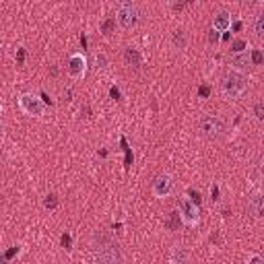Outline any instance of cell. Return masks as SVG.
Returning a JSON list of instances; mask_svg holds the SVG:
<instances>
[{
    "instance_id": "obj_1",
    "label": "cell",
    "mask_w": 264,
    "mask_h": 264,
    "mask_svg": "<svg viewBox=\"0 0 264 264\" xmlns=\"http://www.w3.org/2000/svg\"><path fill=\"white\" fill-rule=\"evenodd\" d=\"M221 89H223V95L227 99H238L246 93L248 81H246L244 74H240L236 70H229V72L223 74V79H221Z\"/></svg>"
},
{
    "instance_id": "obj_2",
    "label": "cell",
    "mask_w": 264,
    "mask_h": 264,
    "mask_svg": "<svg viewBox=\"0 0 264 264\" xmlns=\"http://www.w3.org/2000/svg\"><path fill=\"white\" fill-rule=\"evenodd\" d=\"M138 21V8L134 2H120L116 8V23L122 29H132Z\"/></svg>"
},
{
    "instance_id": "obj_3",
    "label": "cell",
    "mask_w": 264,
    "mask_h": 264,
    "mask_svg": "<svg viewBox=\"0 0 264 264\" xmlns=\"http://www.w3.org/2000/svg\"><path fill=\"white\" fill-rule=\"evenodd\" d=\"M174 188H176V182H174V178L169 174H159V176H155L153 182H151V192H153V196H157V198L172 196Z\"/></svg>"
},
{
    "instance_id": "obj_4",
    "label": "cell",
    "mask_w": 264,
    "mask_h": 264,
    "mask_svg": "<svg viewBox=\"0 0 264 264\" xmlns=\"http://www.w3.org/2000/svg\"><path fill=\"white\" fill-rule=\"evenodd\" d=\"M19 107H21L23 114L39 118L43 114V110H45V103L37 95H33V93H23V95L19 97Z\"/></svg>"
},
{
    "instance_id": "obj_5",
    "label": "cell",
    "mask_w": 264,
    "mask_h": 264,
    "mask_svg": "<svg viewBox=\"0 0 264 264\" xmlns=\"http://www.w3.org/2000/svg\"><path fill=\"white\" fill-rule=\"evenodd\" d=\"M198 130L209 138H219L225 130V124H223L221 118H217V116H203L198 120Z\"/></svg>"
},
{
    "instance_id": "obj_6",
    "label": "cell",
    "mask_w": 264,
    "mask_h": 264,
    "mask_svg": "<svg viewBox=\"0 0 264 264\" xmlns=\"http://www.w3.org/2000/svg\"><path fill=\"white\" fill-rule=\"evenodd\" d=\"M178 209H180L182 223L190 225V227L198 225V221H200V211H198V205H196V203H192L190 198H182Z\"/></svg>"
},
{
    "instance_id": "obj_7",
    "label": "cell",
    "mask_w": 264,
    "mask_h": 264,
    "mask_svg": "<svg viewBox=\"0 0 264 264\" xmlns=\"http://www.w3.org/2000/svg\"><path fill=\"white\" fill-rule=\"evenodd\" d=\"M66 70H68L70 79H83V76L87 74V58L83 54H72L68 58Z\"/></svg>"
},
{
    "instance_id": "obj_8",
    "label": "cell",
    "mask_w": 264,
    "mask_h": 264,
    "mask_svg": "<svg viewBox=\"0 0 264 264\" xmlns=\"http://www.w3.org/2000/svg\"><path fill=\"white\" fill-rule=\"evenodd\" d=\"M213 29L217 31V33H221V31H229L231 29V14L227 10L215 12V17H213Z\"/></svg>"
},
{
    "instance_id": "obj_9",
    "label": "cell",
    "mask_w": 264,
    "mask_h": 264,
    "mask_svg": "<svg viewBox=\"0 0 264 264\" xmlns=\"http://www.w3.org/2000/svg\"><path fill=\"white\" fill-rule=\"evenodd\" d=\"M248 209L254 217H264V194H254L248 200Z\"/></svg>"
},
{
    "instance_id": "obj_10",
    "label": "cell",
    "mask_w": 264,
    "mask_h": 264,
    "mask_svg": "<svg viewBox=\"0 0 264 264\" xmlns=\"http://www.w3.org/2000/svg\"><path fill=\"white\" fill-rule=\"evenodd\" d=\"M188 252L184 250L182 246H176L174 250H172V256H169V262L172 264H188Z\"/></svg>"
},
{
    "instance_id": "obj_11",
    "label": "cell",
    "mask_w": 264,
    "mask_h": 264,
    "mask_svg": "<svg viewBox=\"0 0 264 264\" xmlns=\"http://www.w3.org/2000/svg\"><path fill=\"white\" fill-rule=\"evenodd\" d=\"M124 60H126L128 66H141V54H138V50L134 48H126V52H124Z\"/></svg>"
},
{
    "instance_id": "obj_12",
    "label": "cell",
    "mask_w": 264,
    "mask_h": 264,
    "mask_svg": "<svg viewBox=\"0 0 264 264\" xmlns=\"http://www.w3.org/2000/svg\"><path fill=\"white\" fill-rule=\"evenodd\" d=\"M231 64L240 66V68H248L250 66V58H248V54H236V56H231Z\"/></svg>"
},
{
    "instance_id": "obj_13",
    "label": "cell",
    "mask_w": 264,
    "mask_h": 264,
    "mask_svg": "<svg viewBox=\"0 0 264 264\" xmlns=\"http://www.w3.org/2000/svg\"><path fill=\"white\" fill-rule=\"evenodd\" d=\"M254 31L260 39H264V12H258L254 19Z\"/></svg>"
},
{
    "instance_id": "obj_14",
    "label": "cell",
    "mask_w": 264,
    "mask_h": 264,
    "mask_svg": "<svg viewBox=\"0 0 264 264\" xmlns=\"http://www.w3.org/2000/svg\"><path fill=\"white\" fill-rule=\"evenodd\" d=\"M248 50V43L244 39H236L234 43H231V56H236V54H246Z\"/></svg>"
},
{
    "instance_id": "obj_15",
    "label": "cell",
    "mask_w": 264,
    "mask_h": 264,
    "mask_svg": "<svg viewBox=\"0 0 264 264\" xmlns=\"http://www.w3.org/2000/svg\"><path fill=\"white\" fill-rule=\"evenodd\" d=\"M93 264H118V260L112 256V254H107V252H101L95 256V262Z\"/></svg>"
},
{
    "instance_id": "obj_16",
    "label": "cell",
    "mask_w": 264,
    "mask_h": 264,
    "mask_svg": "<svg viewBox=\"0 0 264 264\" xmlns=\"http://www.w3.org/2000/svg\"><path fill=\"white\" fill-rule=\"evenodd\" d=\"M180 223H182V217H180V211H174L172 215H169V219H167V227L169 229H178L180 227Z\"/></svg>"
},
{
    "instance_id": "obj_17",
    "label": "cell",
    "mask_w": 264,
    "mask_h": 264,
    "mask_svg": "<svg viewBox=\"0 0 264 264\" xmlns=\"http://www.w3.org/2000/svg\"><path fill=\"white\" fill-rule=\"evenodd\" d=\"M174 43H176V48H180V50H184L186 48V35H184V31H176L174 33Z\"/></svg>"
},
{
    "instance_id": "obj_18",
    "label": "cell",
    "mask_w": 264,
    "mask_h": 264,
    "mask_svg": "<svg viewBox=\"0 0 264 264\" xmlns=\"http://www.w3.org/2000/svg\"><path fill=\"white\" fill-rule=\"evenodd\" d=\"M56 205H58V196L56 194H48V196H45V200H43V207L45 209H56Z\"/></svg>"
},
{
    "instance_id": "obj_19",
    "label": "cell",
    "mask_w": 264,
    "mask_h": 264,
    "mask_svg": "<svg viewBox=\"0 0 264 264\" xmlns=\"http://www.w3.org/2000/svg\"><path fill=\"white\" fill-rule=\"evenodd\" d=\"M114 27H116V19H107V21H105V23L101 25V31H103L105 35H110Z\"/></svg>"
},
{
    "instance_id": "obj_20",
    "label": "cell",
    "mask_w": 264,
    "mask_h": 264,
    "mask_svg": "<svg viewBox=\"0 0 264 264\" xmlns=\"http://www.w3.org/2000/svg\"><path fill=\"white\" fill-rule=\"evenodd\" d=\"M262 60H264L262 52H260V50H254V52H252V64L258 66V64H262Z\"/></svg>"
},
{
    "instance_id": "obj_21",
    "label": "cell",
    "mask_w": 264,
    "mask_h": 264,
    "mask_svg": "<svg viewBox=\"0 0 264 264\" xmlns=\"http://www.w3.org/2000/svg\"><path fill=\"white\" fill-rule=\"evenodd\" d=\"M254 114L258 120H264V103H256L254 105Z\"/></svg>"
},
{
    "instance_id": "obj_22",
    "label": "cell",
    "mask_w": 264,
    "mask_h": 264,
    "mask_svg": "<svg viewBox=\"0 0 264 264\" xmlns=\"http://www.w3.org/2000/svg\"><path fill=\"white\" fill-rule=\"evenodd\" d=\"M60 242H62V246H64L66 250H70V246H72V240H70V236H68V234H64V236H62V238H60Z\"/></svg>"
},
{
    "instance_id": "obj_23",
    "label": "cell",
    "mask_w": 264,
    "mask_h": 264,
    "mask_svg": "<svg viewBox=\"0 0 264 264\" xmlns=\"http://www.w3.org/2000/svg\"><path fill=\"white\" fill-rule=\"evenodd\" d=\"M198 95H200V97H209V95H211V87L203 85V87L198 89Z\"/></svg>"
},
{
    "instance_id": "obj_24",
    "label": "cell",
    "mask_w": 264,
    "mask_h": 264,
    "mask_svg": "<svg viewBox=\"0 0 264 264\" xmlns=\"http://www.w3.org/2000/svg\"><path fill=\"white\" fill-rule=\"evenodd\" d=\"M95 62H97V68H105V56L103 54H97Z\"/></svg>"
},
{
    "instance_id": "obj_25",
    "label": "cell",
    "mask_w": 264,
    "mask_h": 264,
    "mask_svg": "<svg viewBox=\"0 0 264 264\" xmlns=\"http://www.w3.org/2000/svg\"><path fill=\"white\" fill-rule=\"evenodd\" d=\"M188 194H190V196H192V198H190V200H192V203H196V205H198V207H200V194H198V192H196V190H190V192H188Z\"/></svg>"
},
{
    "instance_id": "obj_26",
    "label": "cell",
    "mask_w": 264,
    "mask_h": 264,
    "mask_svg": "<svg viewBox=\"0 0 264 264\" xmlns=\"http://www.w3.org/2000/svg\"><path fill=\"white\" fill-rule=\"evenodd\" d=\"M14 254H19V246H17V248H12V250H8V252L4 254V260H10Z\"/></svg>"
},
{
    "instance_id": "obj_27",
    "label": "cell",
    "mask_w": 264,
    "mask_h": 264,
    "mask_svg": "<svg viewBox=\"0 0 264 264\" xmlns=\"http://www.w3.org/2000/svg\"><path fill=\"white\" fill-rule=\"evenodd\" d=\"M209 39H211V43H217V41H219V33H217V31L213 29V31H211V35H209Z\"/></svg>"
},
{
    "instance_id": "obj_28",
    "label": "cell",
    "mask_w": 264,
    "mask_h": 264,
    "mask_svg": "<svg viewBox=\"0 0 264 264\" xmlns=\"http://www.w3.org/2000/svg\"><path fill=\"white\" fill-rule=\"evenodd\" d=\"M211 196H213V200L219 198V188H217V186H211Z\"/></svg>"
},
{
    "instance_id": "obj_29",
    "label": "cell",
    "mask_w": 264,
    "mask_h": 264,
    "mask_svg": "<svg viewBox=\"0 0 264 264\" xmlns=\"http://www.w3.org/2000/svg\"><path fill=\"white\" fill-rule=\"evenodd\" d=\"M110 95H112L114 99H120V91H118L116 87H112V89H110Z\"/></svg>"
},
{
    "instance_id": "obj_30",
    "label": "cell",
    "mask_w": 264,
    "mask_h": 264,
    "mask_svg": "<svg viewBox=\"0 0 264 264\" xmlns=\"http://www.w3.org/2000/svg\"><path fill=\"white\" fill-rule=\"evenodd\" d=\"M250 264H264V260H262L260 256H252V260H250Z\"/></svg>"
},
{
    "instance_id": "obj_31",
    "label": "cell",
    "mask_w": 264,
    "mask_h": 264,
    "mask_svg": "<svg viewBox=\"0 0 264 264\" xmlns=\"http://www.w3.org/2000/svg\"><path fill=\"white\" fill-rule=\"evenodd\" d=\"M17 58H19V64H23V60H25V50H23V48L19 50V54H17Z\"/></svg>"
},
{
    "instance_id": "obj_32",
    "label": "cell",
    "mask_w": 264,
    "mask_h": 264,
    "mask_svg": "<svg viewBox=\"0 0 264 264\" xmlns=\"http://www.w3.org/2000/svg\"><path fill=\"white\" fill-rule=\"evenodd\" d=\"M260 169H262V176H264V159H262V165H260Z\"/></svg>"
}]
</instances>
